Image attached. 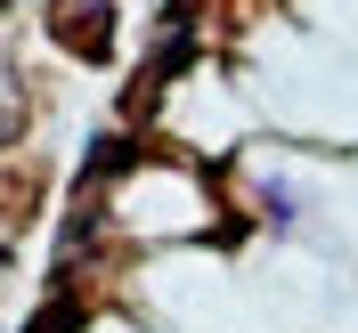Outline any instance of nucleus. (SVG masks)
<instances>
[{
    "label": "nucleus",
    "instance_id": "f257e3e1",
    "mask_svg": "<svg viewBox=\"0 0 358 333\" xmlns=\"http://www.w3.org/2000/svg\"><path fill=\"white\" fill-rule=\"evenodd\" d=\"M57 41L82 49V57H106V8H66L57 17Z\"/></svg>",
    "mask_w": 358,
    "mask_h": 333
}]
</instances>
